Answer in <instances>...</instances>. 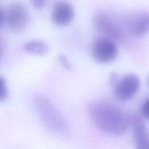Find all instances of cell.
Listing matches in <instances>:
<instances>
[{"label":"cell","instance_id":"cell-1","mask_svg":"<svg viewBox=\"0 0 149 149\" xmlns=\"http://www.w3.org/2000/svg\"><path fill=\"white\" fill-rule=\"evenodd\" d=\"M89 116L100 131L113 135L125 133L130 120L125 112L110 102L97 100L90 105Z\"/></svg>","mask_w":149,"mask_h":149},{"label":"cell","instance_id":"cell-2","mask_svg":"<svg viewBox=\"0 0 149 149\" xmlns=\"http://www.w3.org/2000/svg\"><path fill=\"white\" fill-rule=\"evenodd\" d=\"M33 103L42 123L49 130L62 136L69 134V127L66 121L47 97L43 95H36Z\"/></svg>","mask_w":149,"mask_h":149},{"label":"cell","instance_id":"cell-3","mask_svg":"<svg viewBox=\"0 0 149 149\" xmlns=\"http://www.w3.org/2000/svg\"><path fill=\"white\" fill-rule=\"evenodd\" d=\"M93 24L95 29L103 35V37L113 42H123L125 33L119 24L111 17L104 12H100L95 15Z\"/></svg>","mask_w":149,"mask_h":149},{"label":"cell","instance_id":"cell-4","mask_svg":"<svg viewBox=\"0 0 149 149\" xmlns=\"http://www.w3.org/2000/svg\"><path fill=\"white\" fill-rule=\"evenodd\" d=\"M5 20L13 31L18 33L24 30L30 21V15L27 9L22 3H12L8 7Z\"/></svg>","mask_w":149,"mask_h":149},{"label":"cell","instance_id":"cell-5","mask_svg":"<svg viewBox=\"0 0 149 149\" xmlns=\"http://www.w3.org/2000/svg\"><path fill=\"white\" fill-rule=\"evenodd\" d=\"M140 87L141 80L139 77L134 74H130L116 81L113 92L116 98L127 101L135 97Z\"/></svg>","mask_w":149,"mask_h":149},{"label":"cell","instance_id":"cell-6","mask_svg":"<svg viewBox=\"0 0 149 149\" xmlns=\"http://www.w3.org/2000/svg\"><path fill=\"white\" fill-rule=\"evenodd\" d=\"M119 50L113 41L106 37H99L93 45V55L96 61L108 63L114 61L118 56Z\"/></svg>","mask_w":149,"mask_h":149},{"label":"cell","instance_id":"cell-7","mask_svg":"<svg viewBox=\"0 0 149 149\" xmlns=\"http://www.w3.org/2000/svg\"><path fill=\"white\" fill-rule=\"evenodd\" d=\"M126 25L131 33L136 37H142L148 31L149 17L146 12L132 13L127 17Z\"/></svg>","mask_w":149,"mask_h":149},{"label":"cell","instance_id":"cell-8","mask_svg":"<svg viewBox=\"0 0 149 149\" xmlns=\"http://www.w3.org/2000/svg\"><path fill=\"white\" fill-rule=\"evenodd\" d=\"M74 17V10L70 3L59 1L55 4L52 12V20L54 24L65 26L69 24Z\"/></svg>","mask_w":149,"mask_h":149},{"label":"cell","instance_id":"cell-9","mask_svg":"<svg viewBox=\"0 0 149 149\" xmlns=\"http://www.w3.org/2000/svg\"><path fill=\"white\" fill-rule=\"evenodd\" d=\"M134 133L135 149H149L148 134L143 120L135 116L131 120Z\"/></svg>","mask_w":149,"mask_h":149},{"label":"cell","instance_id":"cell-10","mask_svg":"<svg viewBox=\"0 0 149 149\" xmlns=\"http://www.w3.org/2000/svg\"><path fill=\"white\" fill-rule=\"evenodd\" d=\"M25 52L36 56H44L49 51V47L42 41L33 40L27 42L23 46Z\"/></svg>","mask_w":149,"mask_h":149},{"label":"cell","instance_id":"cell-11","mask_svg":"<svg viewBox=\"0 0 149 149\" xmlns=\"http://www.w3.org/2000/svg\"><path fill=\"white\" fill-rule=\"evenodd\" d=\"M8 95L7 84L2 77L0 76V101H4Z\"/></svg>","mask_w":149,"mask_h":149},{"label":"cell","instance_id":"cell-12","mask_svg":"<svg viewBox=\"0 0 149 149\" xmlns=\"http://www.w3.org/2000/svg\"><path fill=\"white\" fill-rule=\"evenodd\" d=\"M148 105H149V100L148 99H146V100L143 103L142 106H141V115H142L143 117L145 118L146 119H148L149 117Z\"/></svg>","mask_w":149,"mask_h":149},{"label":"cell","instance_id":"cell-13","mask_svg":"<svg viewBox=\"0 0 149 149\" xmlns=\"http://www.w3.org/2000/svg\"><path fill=\"white\" fill-rule=\"evenodd\" d=\"M31 3L35 8L41 10L45 4V0H31Z\"/></svg>","mask_w":149,"mask_h":149},{"label":"cell","instance_id":"cell-14","mask_svg":"<svg viewBox=\"0 0 149 149\" xmlns=\"http://www.w3.org/2000/svg\"><path fill=\"white\" fill-rule=\"evenodd\" d=\"M4 21H5V15L0 7V29L3 26Z\"/></svg>","mask_w":149,"mask_h":149},{"label":"cell","instance_id":"cell-15","mask_svg":"<svg viewBox=\"0 0 149 149\" xmlns=\"http://www.w3.org/2000/svg\"><path fill=\"white\" fill-rule=\"evenodd\" d=\"M60 60H61V63H62L63 65H65V67L66 68H68V61H66V59H65V58H64L63 56H61V58H60Z\"/></svg>","mask_w":149,"mask_h":149}]
</instances>
